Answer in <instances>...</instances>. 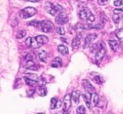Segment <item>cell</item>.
I'll use <instances>...</instances> for the list:
<instances>
[{
	"label": "cell",
	"mask_w": 123,
	"mask_h": 114,
	"mask_svg": "<svg viewBox=\"0 0 123 114\" xmlns=\"http://www.w3.org/2000/svg\"><path fill=\"white\" fill-rule=\"evenodd\" d=\"M79 18L83 20H86L88 23H92L94 21L95 18H94V14L91 13V11L89 10L87 8H84V9H81L79 13Z\"/></svg>",
	"instance_id": "cell-1"
},
{
	"label": "cell",
	"mask_w": 123,
	"mask_h": 114,
	"mask_svg": "<svg viewBox=\"0 0 123 114\" xmlns=\"http://www.w3.org/2000/svg\"><path fill=\"white\" fill-rule=\"evenodd\" d=\"M105 54V46H102V47L97 49L95 54V60L97 63H99L103 60Z\"/></svg>",
	"instance_id": "cell-6"
},
{
	"label": "cell",
	"mask_w": 123,
	"mask_h": 114,
	"mask_svg": "<svg viewBox=\"0 0 123 114\" xmlns=\"http://www.w3.org/2000/svg\"><path fill=\"white\" fill-rule=\"evenodd\" d=\"M35 38H36V39L37 40V42L39 43L41 45L46 44V43L48 42V38L46 37V36H45V35H38V36H36V37H35Z\"/></svg>",
	"instance_id": "cell-15"
},
{
	"label": "cell",
	"mask_w": 123,
	"mask_h": 114,
	"mask_svg": "<svg viewBox=\"0 0 123 114\" xmlns=\"http://www.w3.org/2000/svg\"><path fill=\"white\" fill-rule=\"evenodd\" d=\"M116 36L120 41H123V29H118L116 31Z\"/></svg>",
	"instance_id": "cell-22"
},
{
	"label": "cell",
	"mask_w": 123,
	"mask_h": 114,
	"mask_svg": "<svg viewBox=\"0 0 123 114\" xmlns=\"http://www.w3.org/2000/svg\"><path fill=\"white\" fill-rule=\"evenodd\" d=\"M76 113H78V114L85 113V107H84V106H79V107H77V109H76Z\"/></svg>",
	"instance_id": "cell-25"
},
{
	"label": "cell",
	"mask_w": 123,
	"mask_h": 114,
	"mask_svg": "<svg viewBox=\"0 0 123 114\" xmlns=\"http://www.w3.org/2000/svg\"><path fill=\"white\" fill-rule=\"evenodd\" d=\"M93 80L94 81L96 82V83H98V84H102L103 83V78H102V76H94V78H93Z\"/></svg>",
	"instance_id": "cell-26"
},
{
	"label": "cell",
	"mask_w": 123,
	"mask_h": 114,
	"mask_svg": "<svg viewBox=\"0 0 123 114\" xmlns=\"http://www.w3.org/2000/svg\"><path fill=\"white\" fill-rule=\"evenodd\" d=\"M26 77H28V78L30 79H32V80H35V81H39V78H38V76L36 75V74H26Z\"/></svg>",
	"instance_id": "cell-28"
},
{
	"label": "cell",
	"mask_w": 123,
	"mask_h": 114,
	"mask_svg": "<svg viewBox=\"0 0 123 114\" xmlns=\"http://www.w3.org/2000/svg\"><path fill=\"white\" fill-rule=\"evenodd\" d=\"M79 97H80V92L78 90L74 91V92H72V94H71V98H72V100L74 101V102L75 104L79 103Z\"/></svg>",
	"instance_id": "cell-10"
},
{
	"label": "cell",
	"mask_w": 123,
	"mask_h": 114,
	"mask_svg": "<svg viewBox=\"0 0 123 114\" xmlns=\"http://www.w3.org/2000/svg\"><path fill=\"white\" fill-rule=\"evenodd\" d=\"M26 1H30V2H39L41 0H26Z\"/></svg>",
	"instance_id": "cell-37"
},
{
	"label": "cell",
	"mask_w": 123,
	"mask_h": 114,
	"mask_svg": "<svg viewBox=\"0 0 123 114\" xmlns=\"http://www.w3.org/2000/svg\"><path fill=\"white\" fill-rule=\"evenodd\" d=\"M25 34H26L25 30L20 29V30L18 31V33L16 34V38H17V39H22V38H24L25 36Z\"/></svg>",
	"instance_id": "cell-23"
},
{
	"label": "cell",
	"mask_w": 123,
	"mask_h": 114,
	"mask_svg": "<svg viewBox=\"0 0 123 114\" xmlns=\"http://www.w3.org/2000/svg\"><path fill=\"white\" fill-rule=\"evenodd\" d=\"M112 19H113V21H114L115 24H119L120 20H121V18H120L119 14H114V15H113V17H112Z\"/></svg>",
	"instance_id": "cell-29"
},
{
	"label": "cell",
	"mask_w": 123,
	"mask_h": 114,
	"mask_svg": "<svg viewBox=\"0 0 123 114\" xmlns=\"http://www.w3.org/2000/svg\"><path fill=\"white\" fill-rule=\"evenodd\" d=\"M56 33H57L58 34H60V35H63L64 34H65V30H64L63 28H57L56 29Z\"/></svg>",
	"instance_id": "cell-31"
},
{
	"label": "cell",
	"mask_w": 123,
	"mask_h": 114,
	"mask_svg": "<svg viewBox=\"0 0 123 114\" xmlns=\"http://www.w3.org/2000/svg\"><path fill=\"white\" fill-rule=\"evenodd\" d=\"M75 1H79V0H75Z\"/></svg>",
	"instance_id": "cell-38"
},
{
	"label": "cell",
	"mask_w": 123,
	"mask_h": 114,
	"mask_svg": "<svg viewBox=\"0 0 123 114\" xmlns=\"http://www.w3.org/2000/svg\"><path fill=\"white\" fill-rule=\"evenodd\" d=\"M37 10H36L35 8L33 7H27L25 8L24 9L19 12V16H20L22 19H28V18H31L32 16H34L35 14H36Z\"/></svg>",
	"instance_id": "cell-2"
},
{
	"label": "cell",
	"mask_w": 123,
	"mask_h": 114,
	"mask_svg": "<svg viewBox=\"0 0 123 114\" xmlns=\"http://www.w3.org/2000/svg\"><path fill=\"white\" fill-rule=\"evenodd\" d=\"M98 1V4L101 6H105L109 3V0H97Z\"/></svg>",
	"instance_id": "cell-32"
},
{
	"label": "cell",
	"mask_w": 123,
	"mask_h": 114,
	"mask_svg": "<svg viewBox=\"0 0 123 114\" xmlns=\"http://www.w3.org/2000/svg\"><path fill=\"white\" fill-rule=\"evenodd\" d=\"M38 56H39V59H40V60H41V61L45 62V63H46V58H47V53H46V51L41 50V52L38 54Z\"/></svg>",
	"instance_id": "cell-18"
},
{
	"label": "cell",
	"mask_w": 123,
	"mask_h": 114,
	"mask_svg": "<svg viewBox=\"0 0 123 114\" xmlns=\"http://www.w3.org/2000/svg\"><path fill=\"white\" fill-rule=\"evenodd\" d=\"M25 67L26 69H28V70L36 71L38 69L37 67H36V65L34 63L33 60H27V63H26V65H25Z\"/></svg>",
	"instance_id": "cell-16"
},
{
	"label": "cell",
	"mask_w": 123,
	"mask_h": 114,
	"mask_svg": "<svg viewBox=\"0 0 123 114\" xmlns=\"http://www.w3.org/2000/svg\"><path fill=\"white\" fill-rule=\"evenodd\" d=\"M38 93H39V95L41 96V97H44V96L46 95L47 90H46V88L44 87V85H41L38 87Z\"/></svg>",
	"instance_id": "cell-20"
},
{
	"label": "cell",
	"mask_w": 123,
	"mask_h": 114,
	"mask_svg": "<svg viewBox=\"0 0 123 114\" xmlns=\"http://www.w3.org/2000/svg\"><path fill=\"white\" fill-rule=\"evenodd\" d=\"M83 98H84V101L85 102L86 106L89 109L92 108V106H91V102H90V95L88 92L87 94H83Z\"/></svg>",
	"instance_id": "cell-14"
},
{
	"label": "cell",
	"mask_w": 123,
	"mask_h": 114,
	"mask_svg": "<svg viewBox=\"0 0 123 114\" xmlns=\"http://www.w3.org/2000/svg\"><path fill=\"white\" fill-rule=\"evenodd\" d=\"M40 23H41V22H39V21L33 20V21H31V22H29L27 24L29 26H33V27H39Z\"/></svg>",
	"instance_id": "cell-27"
},
{
	"label": "cell",
	"mask_w": 123,
	"mask_h": 114,
	"mask_svg": "<svg viewBox=\"0 0 123 114\" xmlns=\"http://www.w3.org/2000/svg\"><path fill=\"white\" fill-rule=\"evenodd\" d=\"M55 21H56V24H61V25H62V24H67L68 21V16L65 13L61 12L57 16H56Z\"/></svg>",
	"instance_id": "cell-5"
},
{
	"label": "cell",
	"mask_w": 123,
	"mask_h": 114,
	"mask_svg": "<svg viewBox=\"0 0 123 114\" xmlns=\"http://www.w3.org/2000/svg\"><path fill=\"white\" fill-rule=\"evenodd\" d=\"M31 38H32V37H29V38H27V39H26V40H25V44H26V46H27V47H29V48H31Z\"/></svg>",
	"instance_id": "cell-33"
},
{
	"label": "cell",
	"mask_w": 123,
	"mask_h": 114,
	"mask_svg": "<svg viewBox=\"0 0 123 114\" xmlns=\"http://www.w3.org/2000/svg\"><path fill=\"white\" fill-rule=\"evenodd\" d=\"M123 13V9H114V14H120Z\"/></svg>",
	"instance_id": "cell-34"
},
{
	"label": "cell",
	"mask_w": 123,
	"mask_h": 114,
	"mask_svg": "<svg viewBox=\"0 0 123 114\" xmlns=\"http://www.w3.org/2000/svg\"><path fill=\"white\" fill-rule=\"evenodd\" d=\"M57 102L58 100L56 98H55V97H53V98H51V109H55L56 107V105H57Z\"/></svg>",
	"instance_id": "cell-24"
},
{
	"label": "cell",
	"mask_w": 123,
	"mask_h": 114,
	"mask_svg": "<svg viewBox=\"0 0 123 114\" xmlns=\"http://www.w3.org/2000/svg\"><path fill=\"white\" fill-rule=\"evenodd\" d=\"M57 50H58V52H59L61 54H62V55H68V53H69L68 48L66 45H63V44L58 45Z\"/></svg>",
	"instance_id": "cell-12"
},
{
	"label": "cell",
	"mask_w": 123,
	"mask_h": 114,
	"mask_svg": "<svg viewBox=\"0 0 123 114\" xmlns=\"http://www.w3.org/2000/svg\"><path fill=\"white\" fill-rule=\"evenodd\" d=\"M82 84H83L84 88L85 89V91L87 92H89V94H92V93H94V92H95V88L91 85L90 82L88 80H83Z\"/></svg>",
	"instance_id": "cell-8"
},
{
	"label": "cell",
	"mask_w": 123,
	"mask_h": 114,
	"mask_svg": "<svg viewBox=\"0 0 123 114\" xmlns=\"http://www.w3.org/2000/svg\"><path fill=\"white\" fill-rule=\"evenodd\" d=\"M90 101L93 102L94 106H97V104L99 103V96L94 92V93L91 94V98H90Z\"/></svg>",
	"instance_id": "cell-21"
},
{
	"label": "cell",
	"mask_w": 123,
	"mask_h": 114,
	"mask_svg": "<svg viewBox=\"0 0 123 114\" xmlns=\"http://www.w3.org/2000/svg\"><path fill=\"white\" fill-rule=\"evenodd\" d=\"M35 93V91L34 90H31V91H29V93H28V96H30V97H31L32 96V94Z\"/></svg>",
	"instance_id": "cell-36"
},
{
	"label": "cell",
	"mask_w": 123,
	"mask_h": 114,
	"mask_svg": "<svg viewBox=\"0 0 123 114\" xmlns=\"http://www.w3.org/2000/svg\"><path fill=\"white\" fill-rule=\"evenodd\" d=\"M25 78V81L26 85L28 86H31V87H35V86H37L39 85L37 81H35V80H32V79H30L28 77H24Z\"/></svg>",
	"instance_id": "cell-17"
},
{
	"label": "cell",
	"mask_w": 123,
	"mask_h": 114,
	"mask_svg": "<svg viewBox=\"0 0 123 114\" xmlns=\"http://www.w3.org/2000/svg\"><path fill=\"white\" fill-rule=\"evenodd\" d=\"M25 59L26 60H33V56H32V54H26V56L25 57Z\"/></svg>",
	"instance_id": "cell-35"
},
{
	"label": "cell",
	"mask_w": 123,
	"mask_h": 114,
	"mask_svg": "<svg viewBox=\"0 0 123 114\" xmlns=\"http://www.w3.org/2000/svg\"><path fill=\"white\" fill-rule=\"evenodd\" d=\"M114 5L116 7H120V6L123 5V0H115Z\"/></svg>",
	"instance_id": "cell-30"
},
{
	"label": "cell",
	"mask_w": 123,
	"mask_h": 114,
	"mask_svg": "<svg viewBox=\"0 0 123 114\" xmlns=\"http://www.w3.org/2000/svg\"><path fill=\"white\" fill-rule=\"evenodd\" d=\"M62 60L60 57L54 58V60L51 62V66L54 68H59V67H62Z\"/></svg>",
	"instance_id": "cell-13"
},
{
	"label": "cell",
	"mask_w": 123,
	"mask_h": 114,
	"mask_svg": "<svg viewBox=\"0 0 123 114\" xmlns=\"http://www.w3.org/2000/svg\"><path fill=\"white\" fill-rule=\"evenodd\" d=\"M97 38V34H89L86 36V38L84 39V49H87L89 46L92 44V43Z\"/></svg>",
	"instance_id": "cell-4"
},
{
	"label": "cell",
	"mask_w": 123,
	"mask_h": 114,
	"mask_svg": "<svg viewBox=\"0 0 123 114\" xmlns=\"http://www.w3.org/2000/svg\"><path fill=\"white\" fill-rule=\"evenodd\" d=\"M71 96L70 94H67L65 95L63 99V112H68V110L71 107Z\"/></svg>",
	"instance_id": "cell-7"
},
{
	"label": "cell",
	"mask_w": 123,
	"mask_h": 114,
	"mask_svg": "<svg viewBox=\"0 0 123 114\" xmlns=\"http://www.w3.org/2000/svg\"><path fill=\"white\" fill-rule=\"evenodd\" d=\"M39 28L41 29V30L44 33H49L51 32L54 29V26H53V24L49 20H45L42 21V22L40 23Z\"/></svg>",
	"instance_id": "cell-3"
},
{
	"label": "cell",
	"mask_w": 123,
	"mask_h": 114,
	"mask_svg": "<svg viewBox=\"0 0 123 114\" xmlns=\"http://www.w3.org/2000/svg\"><path fill=\"white\" fill-rule=\"evenodd\" d=\"M80 40H81V34H78L76 37L74 38L73 39V42H72V46H73V49H78L80 44Z\"/></svg>",
	"instance_id": "cell-11"
},
{
	"label": "cell",
	"mask_w": 123,
	"mask_h": 114,
	"mask_svg": "<svg viewBox=\"0 0 123 114\" xmlns=\"http://www.w3.org/2000/svg\"><path fill=\"white\" fill-rule=\"evenodd\" d=\"M45 9H46V12L51 14V15L54 16L56 14V9H55L54 4H51V3H50V2H46V5H45Z\"/></svg>",
	"instance_id": "cell-9"
},
{
	"label": "cell",
	"mask_w": 123,
	"mask_h": 114,
	"mask_svg": "<svg viewBox=\"0 0 123 114\" xmlns=\"http://www.w3.org/2000/svg\"><path fill=\"white\" fill-rule=\"evenodd\" d=\"M108 43H109L110 46H111V49H112L113 51H116L118 49V43L116 40H114V39H111V40H109L108 41Z\"/></svg>",
	"instance_id": "cell-19"
}]
</instances>
